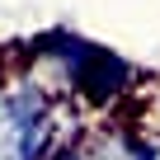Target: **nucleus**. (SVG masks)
I'll use <instances>...</instances> for the list:
<instances>
[{
	"label": "nucleus",
	"instance_id": "obj_1",
	"mask_svg": "<svg viewBox=\"0 0 160 160\" xmlns=\"http://www.w3.org/2000/svg\"><path fill=\"white\" fill-rule=\"evenodd\" d=\"M47 160H85V141H80V146H57Z\"/></svg>",
	"mask_w": 160,
	"mask_h": 160
}]
</instances>
